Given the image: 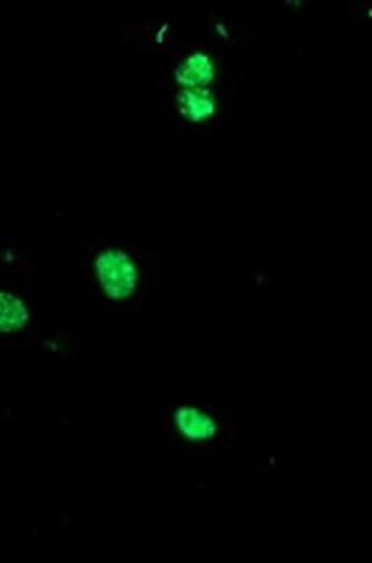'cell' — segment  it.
Here are the masks:
<instances>
[{
    "label": "cell",
    "instance_id": "cell-1",
    "mask_svg": "<svg viewBox=\"0 0 372 563\" xmlns=\"http://www.w3.org/2000/svg\"><path fill=\"white\" fill-rule=\"evenodd\" d=\"M86 283L103 302L128 307L146 301L161 279L164 262L157 253L120 240H102L79 260Z\"/></svg>",
    "mask_w": 372,
    "mask_h": 563
},
{
    "label": "cell",
    "instance_id": "cell-2",
    "mask_svg": "<svg viewBox=\"0 0 372 563\" xmlns=\"http://www.w3.org/2000/svg\"><path fill=\"white\" fill-rule=\"evenodd\" d=\"M170 419L179 434L193 443L206 444L217 441L229 419L216 407L184 401L172 407Z\"/></svg>",
    "mask_w": 372,
    "mask_h": 563
},
{
    "label": "cell",
    "instance_id": "cell-3",
    "mask_svg": "<svg viewBox=\"0 0 372 563\" xmlns=\"http://www.w3.org/2000/svg\"><path fill=\"white\" fill-rule=\"evenodd\" d=\"M218 65L211 53L193 45L179 53L171 69L176 90L211 88L215 84Z\"/></svg>",
    "mask_w": 372,
    "mask_h": 563
},
{
    "label": "cell",
    "instance_id": "cell-4",
    "mask_svg": "<svg viewBox=\"0 0 372 563\" xmlns=\"http://www.w3.org/2000/svg\"><path fill=\"white\" fill-rule=\"evenodd\" d=\"M219 101L212 88L176 90L174 110L178 118L192 126H205L217 117Z\"/></svg>",
    "mask_w": 372,
    "mask_h": 563
},
{
    "label": "cell",
    "instance_id": "cell-5",
    "mask_svg": "<svg viewBox=\"0 0 372 563\" xmlns=\"http://www.w3.org/2000/svg\"><path fill=\"white\" fill-rule=\"evenodd\" d=\"M29 320V310L16 294L0 289V332L21 329Z\"/></svg>",
    "mask_w": 372,
    "mask_h": 563
}]
</instances>
